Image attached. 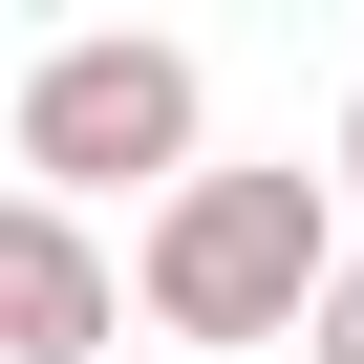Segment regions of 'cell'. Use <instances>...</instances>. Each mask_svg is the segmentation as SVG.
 <instances>
[{"label":"cell","instance_id":"5","mask_svg":"<svg viewBox=\"0 0 364 364\" xmlns=\"http://www.w3.org/2000/svg\"><path fill=\"white\" fill-rule=\"evenodd\" d=\"M321 193H364V86H343V150H321Z\"/></svg>","mask_w":364,"mask_h":364},{"label":"cell","instance_id":"1","mask_svg":"<svg viewBox=\"0 0 364 364\" xmlns=\"http://www.w3.org/2000/svg\"><path fill=\"white\" fill-rule=\"evenodd\" d=\"M321 279H343V193L321 171H193V193H150V236H129V300H150L171 364L193 343H300Z\"/></svg>","mask_w":364,"mask_h":364},{"label":"cell","instance_id":"6","mask_svg":"<svg viewBox=\"0 0 364 364\" xmlns=\"http://www.w3.org/2000/svg\"><path fill=\"white\" fill-rule=\"evenodd\" d=\"M107 364H171V343H107Z\"/></svg>","mask_w":364,"mask_h":364},{"label":"cell","instance_id":"3","mask_svg":"<svg viewBox=\"0 0 364 364\" xmlns=\"http://www.w3.org/2000/svg\"><path fill=\"white\" fill-rule=\"evenodd\" d=\"M107 343H129L107 236H86V215H43V193H0V364H107Z\"/></svg>","mask_w":364,"mask_h":364},{"label":"cell","instance_id":"2","mask_svg":"<svg viewBox=\"0 0 364 364\" xmlns=\"http://www.w3.org/2000/svg\"><path fill=\"white\" fill-rule=\"evenodd\" d=\"M129 171H150V193H193V43H43L22 65V193L43 215H86V193H129Z\"/></svg>","mask_w":364,"mask_h":364},{"label":"cell","instance_id":"4","mask_svg":"<svg viewBox=\"0 0 364 364\" xmlns=\"http://www.w3.org/2000/svg\"><path fill=\"white\" fill-rule=\"evenodd\" d=\"M300 364H364V236H343V279L300 300Z\"/></svg>","mask_w":364,"mask_h":364}]
</instances>
